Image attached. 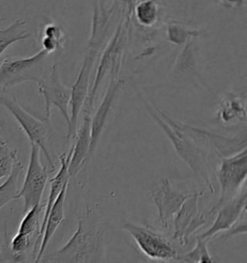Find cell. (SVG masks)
Listing matches in <instances>:
<instances>
[{
    "instance_id": "cell-20",
    "label": "cell",
    "mask_w": 247,
    "mask_h": 263,
    "mask_svg": "<svg viewBox=\"0 0 247 263\" xmlns=\"http://www.w3.org/2000/svg\"><path fill=\"white\" fill-rule=\"evenodd\" d=\"M131 7L134 17L143 27H153L161 17V6L156 0H139Z\"/></svg>"
},
{
    "instance_id": "cell-15",
    "label": "cell",
    "mask_w": 247,
    "mask_h": 263,
    "mask_svg": "<svg viewBox=\"0 0 247 263\" xmlns=\"http://www.w3.org/2000/svg\"><path fill=\"white\" fill-rule=\"evenodd\" d=\"M91 120L92 111L83 110L82 123L74 136L72 144L73 153L69 159V178H75L87 160L91 142Z\"/></svg>"
},
{
    "instance_id": "cell-2",
    "label": "cell",
    "mask_w": 247,
    "mask_h": 263,
    "mask_svg": "<svg viewBox=\"0 0 247 263\" xmlns=\"http://www.w3.org/2000/svg\"><path fill=\"white\" fill-rule=\"evenodd\" d=\"M104 248V232L100 227L91 228L84 218H79L77 230L59 250L43 256L45 262H99Z\"/></svg>"
},
{
    "instance_id": "cell-27",
    "label": "cell",
    "mask_w": 247,
    "mask_h": 263,
    "mask_svg": "<svg viewBox=\"0 0 247 263\" xmlns=\"http://www.w3.org/2000/svg\"><path fill=\"white\" fill-rule=\"evenodd\" d=\"M19 160L17 151L12 148L5 141H0V179L11 174L15 161Z\"/></svg>"
},
{
    "instance_id": "cell-28",
    "label": "cell",
    "mask_w": 247,
    "mask_h": 263,
    "mask_svg": "<svg viewBox=\"0 0 247 263\" xmlns=\"http://www.w3.org/2000/svg\"><path fill=\"white\" fill-rule=\"evenodd\" d=\"M224 8L239 10L246 6L247 0H219Z\"/></svg>"
},
{
    "instance_id": "cell-16",
    "label": "cell",
    "mask_w": 247,
    "mask_h": 263,
    "mask_svg": "<svg viewBox=\"0 0 247 263\" xmlns=\"http://www.w3.org/2000/svg\"><path fill=\"white\" fill-rule=\"evenodd\" d=\"M200 51L197 38L187 41L172 68V76L179 81L196 80L199 76Z\"/></svg>"
},
{
    "instance_id": "cell-7",
    "label": "cell",
    "mask_w": 247,
    "mask_h": 263,
    "mask_svg": "<svg viewBox=\"0 0 247 263\" xmlns=\"http://www.w3.org/2000/svg\"><path fill=\"white\" fill-rule=\"evenodd\" d=\"M220 186L219 200L210 210L214 214L225 202L245 188L247 178V146L233 155L221 156V162L216 172Z\"/></svg>"
},
{
    "instance_id": "cell-13",
    "label": "cell",
    "mask_w": 247,
    "mask_h": 263,
    "mask_svg": "<svg viewBox=\"0 0 247 263\" xmlns=\"http://www.w3.org/2000/svg\"><path fill=\"white\" fill-rule=\"evenodd\" d=\"M246 188H243L236 197L225 202L217 209L216 221L207 232L200 234L202 237L210 240L221 232H227L238 224L243 215L246 214Z\"/></svg>"
},
{
    "instance_id": "cell-23",
    "label": "cell",
    "mask_w": 247,
    "mask_h": 263,
    "mask_svg": "<svg viewBox=\"0 0 247 263\" xmlns=\"http://www.w3.org/2000/svg\"><path fill=\"white\" fill-rule=\"evenodd\" d=\"M23 170V164L20 160H16L6 181L0 185V209L10 201L17 200V179Z\"/></svg>"
},
{
    "instance_id": "cell-21",
    "label": "cell",
    "mask_w": 247,
    "mask_h": 263,
    "mask_svg": "<svg viewBox=\"0 0 247 263\" xmlns=\"http://www.w3.org/2000/svg\"><path fill=\"white\" fill-rule=\"evenodd\" d=\"M31 33L23 18H17L7 28L0 29V55L16 42L29 39Z\"/></svg>"
},
{
    "instance_id": "cell-4",
    "label": "cell",
    "mask_w": 247,
    "mask_h": 263,
    "mask_svg": "<svg viewBox=\"0 0 247 263\" xmlns=\"http://www.w3.org/2000/svg\"><path fill=\"white\" fill-rule=\"evenodd\" d=\"M0 103L7 108L8 111L15 118L21 128L27 135L31 144H35L44 153L49 163L51 171L55 169L54 159L48 147V140L55 134L51 119L39 120L32 116L19 103L15 96L10 97L3 91L0 92Z\"/></svg>"
},
{
    "instance_id": "cell-18",
    "label": "cell",
    "mask_w": 247,
    "mask_h": 263,
    "mask_svg": "<svg viewBox=\"0 0 247 263\" xmlns=\"http://www.w3.org/2000/svg\"><path fill=\"white\" fill-rule=\"evenodd\" d=\"M72 153H73V148L70 147L68 155L63 154V155H59V157H58L59 162H60V168H59V170L57 171V173H56V175L54 176V178L50 179L49 195H48L46 203L45 204V214L43 217V221H42L41 227H40L38 241H37V244L35 246V250H34V253H33V261L35 260V257H36L37 253H38L39 247H40L42 236H43V233H44L45 223H46L47 215H48L50 209L54 205V201H56L57 197L59 196V194L61 192L62 188L65 184V182L69 179L68 168H69V159H70V156H72Z\"/></svg>"
},
{
    "instance_id": "cell-10",
    "label": "cell",
    "mask_w": 247,
    "mask_h": 263,
    "mask_svg": "<svg viewBox=\"0 0 247 263\" xmlns=\"http://www.w3.org/2000/svg\"><path fill=\"white\" fill-rule=\"evenodd\" d=\"M202 196L203 193L200 191L191 193L190 197L185 200L181 209L173 217V240L179 242L182 246L187 245L193 233L198 232L207 222L206 217L201 213L199 209V201Z\"/></svg>"
},
{
    "instance_id": "cell-11",
    "label": "cell",
    "mask_w": 247,
    "mask_h": 263,
    "mask_svg": "<svg viewBox=\"0 0 247 263\" xmlns=\"http://www.w3.org/2000/svg\"><path fill=\"white\" fill-rule=\"evenodd\" d=\"M39 93H41L46 103V119H51V107L59 109L67 125L69 124V103L72 97V88L66 85L60 78V73L56 65L50 69L47 78L38 82Z\"/></svg>"
},
{
    "instance_id": "cell-6",
    "label": "cell",
    "mask_w": 247,
    "mask_h": 263,
    "mask_svg": "<svg viewBox=\"0 0 247 263\" xmlns=\"http://www.w3.org/2000/svg\"><path fill=\"white\" fill-rule=\"evenodd\" d=\"M105 47V44L99 40L89 38L87 49L85 52L84 59L81 65V68L78 72L77 80L75 84L72 86V97H70V115H69V124L68 126L67 139L74 138L77 130L78 118L82 111L85 101L90 90V78L92 74V70L97 58L100 55L102 49Z\"/></svg>"
},
{
    "instance_id": "cell-25",
    "label": "cell",
    "mask_w": 247,
    "mask_h": 263,
    "mask_svg": "<svg viewBox=\"0 0 247 263\" xmlns=\"http://www.w3.org/2000/svg\"><path fill=\"white\" fill-rule=\"evenodd\" d=\"M209 240L198 235L196 238V245L191 251L186 254L177 255L174 260L179 262H215V258L208 252V244Z\"/></svg>"
},
{
    "instance_id": "cell-19",
    "label": "cell",
    "mask_w": 247,
    "mask_h": 263,
    "mask_svg": "<svg viewBox=\"0 0 247 263\" xmlns=\"http://www.w3.org/2000/svg\"><path fill=\"white\" fill-rule=\"evenodd\" d=\"M69 180L65 182V184L62 188L61 192L59 196L57 197L56 201H54V205L50 209L47 218H46V223H45V229H44V233L41 240V244L39 247L38 253L35 257V262H41L42 257L45 255L46 247L50 240L52 238L54 233L56 230L59 228V226L62 224V222L65 219V211H64V205H65V199L67 195V190L69 186Z\"/></svg>"
},
{
    "instance_id": "cell-22",
    "label": "cell",
    "mask_w": 247,
    "mask_h": 263,
    "mask_svg": "<svg viewBox=\"0 0 247 263\" xmlns=\"http://www.w3.org/2000/svg\"><path fill=\"white\" fill-rule=\"evenodd\" d=\"M202 31L193 29L188 25L172 21L166 26V38L171 44L176 46H184L187 41L192 38H199L202 36Z\"/></svg>"
},
{
    "instance_id": "cell-12",
    "label": "cell",
    "mask_w": 247,
    "mask_h": 263,
    "mask_svg": "<svg viewBox=\"0 0 247 263\" xmlns=\"http://www.w3.org/2000/svg\"><path fill=\"white\" fill-rule=\"evenodd\" d=\"M190 195L176 191L167 178L162 180V184L157 188L149 192L148 197L157 209L158 223L163 229L167 230L169 228L170 221L173 220L178 210Z\"/></svg>"
},
{
    "instance_id": "cell-29",
    "label": "cell",
    "mask_w": 247,
    "mask_h": 263,
    "mask_svg": "<svg viewBox=\"0 0 247 263\" xmlns=\"http://www.w3.org/2000/svg\"><path fill=\"white\" fill-rule=\"evenodd\" d=\"M114 1H120L121 0H98V3H99V7L100 9H108L110 7V5L114 2Z\"/></svg>"
},
{
    "instance_id": "cell-24",
    "label": "cell",
    "mask_w": 247,
    "mask_h": 263,
    "mask_svg": "<svg viewBox=\"0 0 247 263\" xmlns=\"http://www.w3.org/2000/svg\"><path fill=\"white\" fill-rule=\"evenodd\" d=\"M45 209V204H38V205H34L32 206L30 209H28L23 216V220L20 224V228L17 230V232L23 233V234H26L32 236L34 238H36V242L34 244V248H33V252L35 250V246L37 244V241L39 238V232H40V216L43 212V210Z\"/></svg>"
},
{
    "instance_id": "cell-8",
    "label": "cell",
    "mask_w": 247,
    "mask_h": 263,
    "mask_svg": "<svg viewBox=\"0 0 247 263\" xmlns=\"http://www.w3.org/2000/svg\"><path fill=\"white\" fill-rule=\"evenodd\" d=\"M51 171L43 166L40 157V148L31 144L30 158L23 187L17 194V200H23V213L34 205L41 203L43 194L46 189L48 175Z\"/></svg>"
},
{
    "instance_id": "cell-17",
    "label": "cell",
    "mask_w": 247,
    "mask_h": 263,
    "mask_svg": "<svg viewBox=\"0 0 247 263\" xmlns=\"http://www.w3.org/2000/svg\"><path fill=\"white\" fill-rule=\"evenodd\" d=\"M216 119L225 125L246 123V98L244 93L230 92L224 96L216 111Z\"/></svg>"
},
{
    "instance_id": "cell-30",
    "label": "cell",
    "mask_w": 247,
    "mask_h": 263,
    "mask_svg": "<svg viewBox=\"0 0 247 263\" xmlns=\"http://www.w3.org/2000/svg\"><path fill=\"white\" fill-rule=\"evenodd\" d=\"M3 127H4V122H0V132H2V129H3Z\"/></svg>"
},
{
    "instance_id": "cell-26",
    "label": "cell",
    "mask_w": 247,
    "mask_h": 263,
    "mask_svg": "<svg viewBox=\"0 0 247 263\" xmlns=\"http://www.w3.org/2000/svg\"><path fill=\"white\" fill-rule=\"evenodd\" d=\"M42 49L51 54L61 49L65 43V34L61 26L56 24H46L43 32Z\"/></svg>"
},
{
    "instance_id": "cell-3",
    "label": "cell",
    "mask_w": 247,
    "mask_h": 263,
    "mask_svg": "<svg viewBox=\"0 0 247 263\" xmlns=\"http://www.w3.org/2000/svg\"><path fill=\"white\" fill-rule=\"evenodd\" d=\"M129 16L130 14L128 11H123V16H121L120 23L118 24L112 38L109 40L100 53V64L97 68L92 86H90L89 93L82 108L83 110L93 111L96 95L108 74L109 77H120L128 42V28L130 24Z\"/></svg>"
},
{
    "instance_id": "cell-1",
    "label": "cell",
    "mask_w": 247,
    "mask_h": 263,
    "mask_svg": "<svg viewBox=\"0 0 247 263\" xmlns=\"http://www.w3.org/2000/svg\"><path fill=\"white\" fill-rule=\"evenodd\" d=\"M142 101L148 114L169 139L181 159L203 180L210 193L215 194L216 190L209 174L208 149L215 147L218 154H224L231 147L233 140L181 123L155 108L144 99Z\"/></svg>"
},
{
    "instance_id": "cell-9",
    "label": "cell",
    "mask_w": 247,
    "mask_h": 263,
    "mask_svg": "<svg viewBox=\"0 0 247 263\" xmlns=\"http://www.w3.org/2000/svg\"><path fill=\"white\" fill-rule=\"evenodd\" d=\"M123 230L129 232L144 255L154 260H174L178 255L175 248L168 240L150 227L127 223Z\"/></svg>"
},
{
    "instance_id": "cell-14",
    "label": "cell",
    "mask_w": 247,
    "mask_h": 263,
    "mask_svg": "<svg viewBox=\"0 0 247 263\" xmlns=\"http://www.w3.org/2000/svg\"><path fill=\"white\" fill-rule=\"evenodd\" d=\"M109 84H108L107 92L104 93L100 106L97 108L94 113L91 120V142L88 159H90L94 155L98 143L100 141V135L103 132L105 124L108 122V114L112 108L113 102L115 101L116 96L119 93L121 87L123 85L125 80L121 77H109Z\"/></svg>"
},
{
    "instance_id": "cell-5",
    "label": "cell",
    "mask_w": 247,
    "mask_h": 263,
    "mask_svg": "<svg viewBox=\"0 0 247 263\" xmlns=\"http://www.w3.org/2000/svg\"><path fill=\"white\" fill-rule=\"evenodd\" d=\"M49 55L44 49L30 57L8 55L0 65V88L5 91L27 81L38 83L44 77Z\"/></svg>"
}]
</instances>
